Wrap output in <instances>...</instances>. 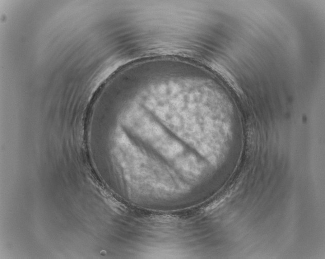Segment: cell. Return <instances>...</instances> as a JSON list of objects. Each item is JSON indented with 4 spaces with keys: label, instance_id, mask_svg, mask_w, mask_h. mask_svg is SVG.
I'll return each instance as SVG.
<instances>
[{
    "label": "cell",
    "instance_id": "obj_1",
    "mask_svg": "<svg viewBox=\"0 0 325 259\" xmlns=\"http://www.w3.org/2000/svg\"><path fill=\"white\" fill-rule=\"evenodd\" d=\"M115 155L128 187L134 193L155 196L177 191V183L167 170L152 160L120 131Z\"/></svg>",
    "mask_w": 325,
    "mask_h": 259
}]
</instances>
